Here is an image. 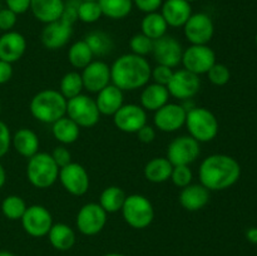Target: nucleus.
Returning <instances> with one entry per match:
<instances>
[{
  "label": "nucleus",
  "instance_id": "28",
  "mask_svg": "<svg viewBox=\"0 0 257 256\" xmlns=\"http://www.w3.org/2000/svg\"><path fill=\"white\" fill-rule=\"evenodd\" d=\"M52 133L55 140L62 145H72L79 138L80 127L70 119L69 117L64 115L60 119L55 120L52 124Z\"/></svg>",
  "mask_w": 257,
  "mask_h": 256
},
{
  "label": "nucleus",
  "instance_id": "3",
  "mask_svg": "<svg viewBox=\"0 0 257 256\" xmlns=\"http://www.w3.org/2000/svg\"><path fill=\"white\" fill-rule=\"evenodd\" d=\"M68 100L57 89H44L32 98L30 113L37 120L53 124L55 120L67 115Z\"/></svg>",
  "mask_w": 257,
  "mask_h": 256
},
{
  "label": "nucleus",
  "instance_id": "31",
  "mask_svg": "<svg viewBox=\"0 0 257 256\" xmlns=\"http://www.w3.org/2000/svg\"><path fill=\"white\" fill-rule=\"evenodd\" d=\"M125 195L124 191L118 186H108L102 191L99 197V205L107 213H115L122 210L124 203Z\"/></svg>",
  "mask_w": 257,
  "mask_h": 256
},
{
  "label": "nucleus",
  "instance_id": "15",
  "mask_svg": "<svg viewBox=\"0 0 257 256\" xmlns=\"http://www.w3.org/2000/svg\"><path fill=\"white\" fill-rule=\"evenodd\" d=\"M113 122L122 132L137 133L143 125L147 124V110L135 103L123 104L113 114Z\"/></svg>",
  "mask_w": 257,
  "mask_h": 256
},
{
  "label": "nucleus",
  "instance_id": "29",
  "mask_svg": "<svg viewBox=\"0 0 257 256\" xmlns=\"http://www.w3.org/2000/svg\"><path fill=\"white\" fill-rule=\"evenodd\" d=\"M173 165L167 157H155L145 166V177L152 183H162L170 180Z\"/></svg>",
  "mask_w": 257,
  "mask_h": 256
},
{
  "label": "nucleus",
  "instance_id": "13",
  "mask_svg": "<svg viewBox=\"0 0 257 256\" xmlns=\"http://www.w3.org/2000/svg\"><path fill=\"white\" fill-rule=\"evenodd\" d=\"M58 180L68 193L73 196H83L89 190V175L82 165L70 162L59 168Z\"/></svg>",
  "mask_w": 257,
  "mask_h": 256
},
{
  "label": "nucleus",
  "instance_id": "41",
  "mask_svg": "<svg viewBox=\"0 0 257 256\" xmlns=\"http://www.w3.org/2000/svg\"><path fill=\"white\" fill-rule=\"evenodd\" d=\"M173 73H175L173 68L157 64L155 68H152V70H151V79H153V83H157V84L166 85V87H167L171 78H172Z\"/></svg>",
  "mask_w": 257,
  "mask_h": 256
},
{
  "label": "nucleus",
  "instance_id": "25",
  "mask_svg": "<svg viewBox=\"0 0 257 256\" xmlns=\"http://www.w3.org/2000/svg\"><path fill=\"white\" fill-rule=\"evenodd\" d=\"M170 97L171 95L166 85L157 84V83L147 84L143 87L142 93H141V107L145 110L156 112L161 107L167 104Z\"/></svg>",
  "mask_w": 257,
  "mask_h": 256
},
{
  "label": "nucleus",
  "instance_id": "17",
  "mask_svg": "<svg viewBox=\"0 0 257 256\" xmlns=\"http://www.w3.org/2000/svg\"><path fill=\"white\" fill-rule=\"evenodd\" d=\"M152 54L157 64L176 68L181 64L183 54V48L176 38L166 34L165 37L155 40Z\"/></svg>",
  "mask_w": 257,
  "mask_h": 256
},
{
  "label": "nucleus",
  "instance_id": "9",
  "mask_svg": "<svg viewBox=\"0 0 257 256\" xmlns=\"http://www.w3.org/2000/svg\"><path fill=\"white\" fill-rule=\"evenodd\" d=\"M216 63V54L208 45L191 44L183 50L181 64L183 69L196 75L206 74Z\"/></svg>",
  "mask_w": 257,
  "mask_h": 256
},
{
  "label": "nucleus",
  "instance_id": "4",
  "mask_svg": "<svg viewBox=\"0 0 257 256\" xmlns=\"http://www.w3.org/2000/svg\"><path fill=\"white\" fill-rule=\"evenodd\" d=\"M59 167L53 160L52 155L47 152H38L28 158L27 178L35 188H49L57 182Z\"/></svg>",
  "mask_w": 257,
  "mask_h": 256
},
{
  "label": "nucleus",
  "instance_id": "2",
  "mask_svg": "<svg viewBox=\"0 0 257 256\" xmlns=\"http://www.w3.org/2000/svg\"><path fill=\"white\" fill-rule=\"evenodd\" d=\"M150 63L145 57L133 53L120 55L110 65L112 84L124 90H136L146 87L151 79Z\"/></svg>",
  "mask_w": 257,
  "mask_h": 256
},
{
  "label": "nucleus",
  "instance_id": "36",
  "mask_svg": "<svg viewBox=\"0 0 257 256\" xmlns=\"http://www.w3.org/2000/svg\"><path fill=\"white\" fill-rule=\"evenodd\" d=\"M27 203L24 198L18 195H9L3 200L2 212L8 220H20L27 210Z\"/></svg>",
  "mask_w": 257,
  "mask_h": 256
},
{
  "label": "nucleus",
  "instance_id": "26",
  "mask_svg": "<svg viewBox=\"0 0 257 256\" xmlns=\"http://www.w3.org/2000/svg\"><path fill=\"white\" fill-rule=\"evenodd\" d=\"M12 146L20 156L30 158L39 152V138L34 131L20 128L12 136Z\"/></svg>",
  "mask_w": 257,
  "mask_h": 256
},
{
  "label": "nucleus",
  "instance_id": "48",
  "mask_svg": "<svg viewBox=\"0 0 257 256\" xmlns=\"http://www.w3.org/2000/svg\"><path fill=\"white\" fill-rule=\"evenodd\" d=\"M136 135L142 143H152L156 138V130L153 125L145 124Z\"/></svg>",
  "mask_w": 257,
  "mask_h": 256
},
{
  "label": "nucleus",
  "instance_id": "47",
  "mask_svg": "<svg viewBox=\"0 0 257 256\" xmlns=\"http://www.w3.org/2000/svg\"><path fill=\"white\" fill-rule=\"evenodd\" d=\"M5 4L17 15L24 14L30 9V0H5Z\"/></svg>",
  "mask_w": 257,
  "mask_h": 256
},
{
  "label": "nucleus",
  "instance_id": "10",
  "mask_svg": "<svg viewBox=\"0 0 257 256\" xmlns=\"http://www.w3.org/2000/svg\"><path fill=\"white\" fill-rule=\"evenodd\" d=\"M185 37L193 45H207L215 34L212 18L206 13H195L183 25Z\"/></svg>",
  "mask_w": 257,
  "mask_h": 256
},
{
  "label": "nucleus",
  "instance_id": "35",
  "mask_svg": "<svg viewBox=\"0 0 257 256\" xmlns=\"http://www.w3.org/2000/svg\"><path fill=\"white\" fill-rule=\"evenodd\" d=\"M83 89H84V85H83L82 75L79 72L73 70V72H68L63 75L62 80H60L59 92L62 93L65 99L69 100L82 94Z\"/></svg>",
  "mask_w": 257,
  "mask_h": 256
},
{
  "label": "nucleus",
  "instance_id": "51",
  "mask_svg": "<svg viewBox=\"0 0 257 256\" xmlns=\"http://www.w3.org/2000/svg\"><path fill=\"white\" fill-rule=\"evenodd\" d=\"M5 182H7V172H5L4 166H3L2 162H0V190L4 187Z\"/></svg>",
  "mask_w": 257,
  "mask_h": 256
},
{
  "label": "nucleus",
  "instance_id": "45",
  "mask_svg": "<svg viewBox=\"0 0 257 256\" xmlns=\"http://www.w3.org/2000/svg\"><path fill=\"white\" fill-rule=\"evenodd\" d=\"M12 146V133L7 123L0 120V158L4 157Z\"/></svg>",
  "mask_w": 257,
  "mask_h": 256
},
{
  "label": "nucleus",
  "instance_id": "46",
  "mask_svg": "<svg viewBox=\"0 0 257 256\" xmlns=\"http://www.w3.org/2000/svg\"><path fill=\"white\" fill-rule=\"evenodd\" d=\"M133 5L138 8L141 12L146 13H153V12H158L161 7H162L163 0H132Z\"/></svg>",
  "mask_w": 257,
  "mask_h": 256
},
{
  "label": "nucleus",
  "instance_id": "18",
  "mask_svg": "<svg viewBox=\"0 0 257 256\" xmlns=\"http://www.w3.org/2000/svg\"><path fill=\"white\" fill-rule=\"evenodd\" d=\"M82 79L84 89L90 93H98L110 84V67L103 60H93L82 69Z\"/></svg>",
  "mask_w": 257,
  "mask_h": 256
},
{
  "label": "nucleus",
  "instance_id": "52",
  "mask_svg": "<svg viewBox=\"0 0 257 256\" xmlns=\"http://www.w3.org/2000/svg\"><path fill=\"white\" fill-rule=\"evenodd\" d=\"M0 256H15L14 253L9 252V251H0Z\"/></svg>",
  "mask_w": 257,
  "mask_h": 256
},
{
  "label": "nucleus",
  "instance_id": "8",
  "mask_svg": "<svg viewBox=\"0 0 257 256\" xmlns=\"http://www.w3.org/2000/svg\"><path fill=\"white\" fill-rule=\"evenodd\" d=\"M107 216L108 213L98 202L85 203L78 211L75 225L78 231L83 235L94 236L104 228L107 223Z\"/></svg>",
  "mask_w": 257,
  "mask_h": 256
},
{
  "label": "nucleus",
  "instance_id": "21",
  "mask_svg": "<svg viewBox=\"0 0 257 256\" xmlns=\"http://www.w3.org/2000/svg\"><path fill=\"white\" fill-rule=\"evenodd\" d=\"M161 14L168 27L183 28L192 15V8L191 3L186 0H165L161 7Z\"/></svg>",
  "mask_w": 257,
  "mask_h": 256
},
{
  "label": "nucleus",
  "instance_id": "14",
  "mask_svg": "<svg viewBox=\"0 0 257 256\" xmlns=\"http://www.w3.org/2000/svg\"><path fill=\"white\" fill-rule=\"evenodd\" d=\"M201 88L200 75L188 72L186 69H178L173 73L170 83L167 84L171 97L180 100H187L195 97Z\"/></svg>",
  "mask_w": 257,
  "mask_h": 256
},
{
  "label": "nucleus",
  "instance_id": "37",
  "mask_svg": "<svg viewBox=\"0 0 257 256\" xmlns=\"http://www.w3.org/2000/svg\"><path fill=\"white\" fill-rule=\"evenodd\" d=\"M103 17L98 2H83L80 0L78 7V20L87 24L98 22Z\"/></svg>",
  "mask_w": 257,
  "mask_h": 256
},
{
  "label": "nucleus",
  "instance_id": "57",
  "mask_svg": "<svg viewBox=\"0 0 257 256\" xmlns=\"http://www.w3.org/2000/svg\"><path fill=\"white\" fill-rule=\"evenodd\" d=\"M256 45H257V35H256Z\"/></svg>",
  "mask_w": 257,
  "mask_h": 256
},
{
  "label": "nucleus",
  "instance_id": "20",
  "mask_svg": "<svg viewBox=\"0 0 257 256\" xmlns=\"http://www.w3.org/2000/svg\"><path fill=\"white\" fill-rule=\"evenodd\" d=\"M27 50V39L15 30L5 32L0 35V60L15 63L22 59Z\"/></svg>",
  "mask_w": 257,
  "mask_h": 256
},
{
  "label": "nucleus",
  "instance_id": "30",
  "mask_svg": "<svg viewBox=\"0 0 257 256\" xmlns=\"http://www.w3.org/2000/svg\"><path fill=\"white\" fill-rule=\"evenodd\" d=\"M141 29H142V34H145L146 37L152 40H157L165 37L168 25L161 13L153 12L145 15L141 23Z\"/></svg>",
  "mask_w": 257,
  "mask_h": 256
},
{
  "label": "nucleus",
  "instance_id": "55",
  "mask_svg": "<svg viewBox=\"0 0 257 256\" xmlns=\"http://www.w3.org/2000/svg\"><path fill=\"white\" fill-rule=\"evenodd\" d=\"M186 2H188V3H192V2H196V0H186Z\"/></svg>",
  "mask_w": 257,
  "mask_h": 256
},
{
  "label": "nucleus",
  "instance_id": "39",
  "mask_svg": "<svg viewBox=\"0 0 257 256\" xmlns=\"http://www.w3.org/2000/svg\"><path fill=\"white\" fill-rule=\"evenodd\" d=\"M206 74H207L208 80H210L213 85L227 84L228 80H230L231 78V72L230 69H228L227 65L217 62L212 65V68H211Z\"/></svg>",
  "mask_w": 257,
  "mask_h": 256
},
{
  "label": "nucleus",
  "instance_id": "44",
  "mask_svg": "<svg viewBox=\"0 0 257 256\" xmlns=\"http://www.w3.org/2000/svg\"><path fill=\"white\" fill-rule=\"evenodd\" d=\"M50 155H52L53 160H54V162L57 163L59 168L64 167V166L69 165L72 162V155H70L69 150L64 145H60L58 147H55L54 151Z\"/></svg>",
  "mask_w": 257,
  "mask_h": 256
},
{
  "label": "nucleus",
  "instance_id": "54",
  "mask_svg": "<svg viewBox=\"0 0 257 256\" xmlns=\"http://www.w3.org/2000/svg\"><path fill=\"white\" fill-rule=\"evenodd\" d=\"M83 2H98V0H83Z\"/></svg>",
  "mask_w": 257,
  "mask_h": 256
},
{
  "label": "nucleus",
  "instance_id": "49",
  "mask_svg": "<svg viewBox=\"0 0 257 256\" xmlns=\"http://www.w3.org/2000/svg\"><path fill=\"white\" fill-rule=\"evenodd\" d=\"M13 77V64L12 63L0 60V84H5Z\"/></svg>",
  "mask_w": 257,
  "mask_h": 256
},
{
  "label": "nucleus",
  "instance_id": "16",
  "mask_svg": "<svg viewBox=\"0 0 257 256\" xmlns=\"http://www.w3.org/2000/svg\"><path fill=\"white\" fill-rule=\"evenodd\" d=\"M187 109L182 104L177 103H170L161 107L155 112L153 122L155 127L162 132H176L185 125Z\"/></svg>",
  "mask_w": 257,
  "mask_h": 256
},
{
  "label": "nucleus",
  "instance_id": "5",
  "mask_svg": "<svg viewBox=\"0 0 257 256\" xmlns=\"http://www.w3.org/2000/svg\"><path fill=\"white\" fill-rule=\"evenodd\" d=\"M185 125L188 135L197 142H211L218 135V120L210 109L205 107H193L187 110Z\"/></svg>",
  "mask_w": 257,
  "mask_h": 256
},
{
  "label": "nucleus",
  "instance_id": "23",
  "mask_svg": "<svg viewBox=\"0 0 257 256\" xmlns=\"http://www.w3.org/2000/svg\"><path fill=\"white\" fill-rule=\"evenodd\" d=\"M64 9V0H30V9L37 20L44 24L59 20Z\"/></svg>",
  "mask_w": 257,
  "mask_h": 256
},
{
  "label": "nucleus",
  "instance_id": "7",
  "mask_svg": "<svg viewBox=\"0 0 257 256\" xmlns=\"http://www.w3.org/2000/svg\"><path fill=\"white\" fill-rule=\"evenodd\" d=\"M100 112L95 99L85 94H79L67 103V117L74 120L80 128L94 127L100 119Z\"/></svg>",
  "mask_w": 257,
  "mask_h": 256
},
{
  "label": "nucleus",
  "instance_id": "12",
  "mask_svg": "<svg viewBox=\"0 0 257 256\" xmlns=\"http://www.w3.org/2000/svg\"><path fill=\"white\" fill-rule=\"evenodd\" d=\"M201 153L200 142L187 136L175 138L167 147V160L173 166H190Z\"/></svg>",
  "mask_w": 257,
  "mask_h": 256
},
{
  "label": "nucleus",
  "instance_id": "11",
  "mask_svg": "<svg viewBox=\"0 0 257 256\" xmlns=\"http://www.w3.org/2000/svg\"><path fill=\"white\" fill-rule=\"evenodd\" d=\"M20 221L25 232L32 237H44L53 226L52 213L42 205L28 206Z\"/></svg>",
  "mask_w": 257,
  "mask_h": 256
},
{
  "label": "nucleus",
  "instance_id": "34",
  "mask_svg": "<svg viewBox=\"0 0 257 256\" xmlns=\"http://www.w3.org/2000/svg\"><path fill=\"white\" fill-rule=\"evenodd\" d=\"M84 40L89 45L94 57H104V55L109 54L114 47L112 38L102 30H93V32L88 33Z\"/></svg>",
  "mask_w": 257,
  "mask_h": 256
},
{
  "label": "nucleus",
  "instance_id": "27",
  "mask_svg": "<svg viewBox=\"0 0 257 256\" xmlns=\"http://www.w3.org/2000/svg\"><path fill=\"white\" fill-rule=\"evenodd\" d=\"M49 242L55 250L67 251L74 246L75 243V232L67 223L58 222L53 223L52 228L48 232Z\"/></svg>",
  "mask_w": 257,
  "mask_h": 256
},
{
  "label": "nucleus",
  "instance_id": "6",
  "mask_svg": "<svg viewBox=\"0 0 257 256\" xmlns=\"http://www.w3.org/2000/svg\"><path fill=\"white\" fill-rule=\"evenodd\" d=\"M120 211L125 222L137 230L148 227L155 218V208L152 202L146 196L138 193L127 196Z\"/></svg>",
  "mask_w": 257,
  "mask_h": 256
},
{
  "label": "nucleus",
  "instance_id": "53",
  "mask_svg": "<svg viewBox=\"0 0 257 256\" xmlns=\"http://www.w3.org/2000/svg\"><path fill=\"white\" fill-rule=\"evenodd\" d=\"M104 256H127L124 253H118V252H109V253H105Z\"/></svg>",
  "mask_w": 257,
  "mask_h": 256
},
{
  "label": "nucleus",
  "instance_id": "32",
  "mask_svg": "<svg viewBox=\"0 0 257 256\" xmlns=\"http://www.w3.org/2000/svg\"><path fill=\"white\" fill-rule=\"evenodd\" d=\"M93 58H94V54L84 39L73 43L68 50V60L75 69H84L88 64L94 60Z\"/></svg>",
  "mask_w": 257,
  "mask_h": 256
},
{
  "label": "nucleus",
  "instance_id": "24",
  "mask_svg": "<svg viewBox=\"0 0 257 256\" xmlns=\"http://www.w3.org/2000/svg\"><path fill=\"white\" fill-rule=\"evenodd\" d=\"M95 103L99 109L100 114L112 115L124 104V95L123 90L115 87L114 84H109L97 93Z\"/></svg>",
  "mask_w": 257,
  "mask_h": 256
},
{
  "label": "nucleus",
  "instance_id": "56",
  "mask_svg": "<svg viewBox=\"0 0 257 256\" xmlns=\"http://www.w3.org/2000/svg\"><path fill=\"white\" fill-rule=\"evenodd\" d=\"M0 112H2V104H0Z\"/></svg>",
  "mask_w": 257,
  "mask_h": 256
},
{
  "label": "nucleus",
  "instance_id": "1",
  "mask_svg": "<svg viewBox=\"0 0 257 256\" xmlns=\"http://www.w3.org/2000/svg\"><path fill=\"white\" fill-rule=\"evenodd\" d=\"M240 176V163L231 156L222 153L206 157L198 170L200 183L208 191L227 190L237 182Z\"/></svg>",
  "mask_w": 257,
  "mask_h": 256
},
{
  "label": "nucleus",
  "instance_id": "42",
  "mask_svg": "<svg viewBox=\"0 0 257 256\" xmlns=\"http://www.w3.org/2000/svg\"><path fill=\"white\" fill-rule=\"evenodd\" d=\"M18 20V15L8 8L0 9V30L3 32H10L15 27Z\"/></svg>",
  "mask_w": 257,
  "mask_h": 256
},
{
  "label": "nucleus",
  "instance_id": "50",
  "mask_svg": "<svg viewBox=\"0 0 257 256\" xmlns=\"http://www.w3.org/2000/svg\"><path fill=\"white\" fill-rule=\"evenodd\" d=\"M246 237L250 242L257 243V227H251L248 228L247 232H246Z\"/></svg>",
  "mask_w": 257,
  "mask_h": 256
},
{
  "label": "nucleus",
  "instance_id": "38",
  "mask_svg": "<svg viewBox=\"0 0 257 256\" xmlns=\"http://www.w3.org/2000/svg\"><path fill=\"white\" fill-rule=\"evenodd\" d=\"M153 43H155V40L150 39V38L146 37V35L142 34V33L136 34L133 35L130 40L131 52H132L133 54L146 58V55L152 53Z\"/></svg>",
  "mask_w": 257,
  "mask_h": 256
},
{
  "label": "nucleus",
  "instance_id": "19",
  "mask_svg": "<svg viewBox=\"0 0 257 256\" xmlns=\"http://www.w3.org/2000/svg\"><path fill=\"white\" fill-rule=\"evenodd\" d=\"M73 34V24L59 19L45 24L42 32V44L49 50H58L65 47Z\"/></svg>",
  "mask_w": 257,
  "mask_h": 256
},
{
  "label": "nucleus",
  "instance_id": "43",
  "mask_svg": "<svg viewBox=\"0 0 257 256\" xmlns=\"http://www.w3.org/2000/svg\"><path fill=\"white\" fill-rule=\"evenodd\" d=\"M80 0H67L64 2V9L60 19L70 23L74 25V23L78 20V7H79Z\"/></svg>",
  "mask_w": 257,
  "mask_h": 256
},
{
  "label": "nucleus",
  "instance_id": "40",
  "mask_svg": "<svg viewBox=\"0 0 257 256\" xmlns=\"http://www.w3.org/2000/svg\"><path fill=\"white\" fill-rule=\"evenodd\" d=\"M170 180L172 181L173 185L180 188L191 185L193 180V173L190 166H173Z\"/></svg>",
  "mask_w": 257,
  "mask_h": 256
},
{
  "label": "nucleus",
  "instance_id": "33",
  "mask_svg": "<svg viewBox=\"0 0 257 256\" xmlns=\"http://www.w3.org/2000/svg\"><path fill=\"white\" fill-rule=\"evenodd\" d=\"M102 14L113 20L124 19L133 9L132 0H98Z\"/></svg>",
  "mask_w": 257,
  "mask_h": 256
},
{
  "label": "nucleus",
  "instance_id": "22",
  "mask_svg": "<svg viewBox=\"0 0 257 256\" xmlns=\"http://www.w3.org/2000/svg\"><path fill=\"white\" fill-rule=\"evenodd\" d=\"M178 200L185 210L195 212L202 210L210 202V191L201 183H191L182 188Z\"/></svg>",
  "mask_w": 257,
  "mask_h": 256
}]
</instances>
